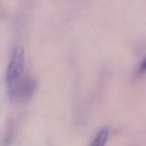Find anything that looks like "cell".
<instances>
[{
	"label": "cell",
	"instance_id": "1",
	"mask_svg": "<svg viewBox=\"0 0 146 146\" xmlns=\"http://www.w3.org/2000/svg\"><path fill=\"white\" fill-rule=\"evenodd\" d=\"M24 62L25 54L23 47L19 45L15 46L12 50L11 60L6 71V84L8 91L12 90L23 78Z\"/></svg>",
	"mask_w": 146,
	"mask_h": 146
},
{
	"label": "cell",
	"instance_id": "2",
	"mask_svg": "<svg viewBox=\"0 0 146 146\" xmlns=\"http://www.w3.org/2000/svg\"><path fill=\"white\" fill-rule=\"evenodd\" d=\"M37 84L33 78H23L12 90H9V95L15 100L28 102L34 96Z\"/></svg>",
	"mask_w": 146,
	"mask_h": 146
},
{
	"label": "cell",
	"instance_id": "3",
	"mask_svg": "<svg viewBox=\"0 0 146 146\" xmlns=\"http://www.w3.org/2000/svg\"><path fill=\"white\" fill-rule=\"evenodd\" d=\"M108 135H109V128L108 126L102 128L95 137L90 146H105L108 138Z\"/></svg>",
	"mask_w": 146,
	"mask_h": 146
},
{
	"label": "cell",
	"instance_id": "4",
	"mask_svg": "<svg viewBox=\"0 0 146 146\" xmlns=\"http://www.w3.org/2000/svg\"><path fill=\"white\" fill-rule=\"evenodd\" d=\"M137 72L139 74H144V73H146V58H144V59L140 63L137 69Z\"/></svg>",
	"mask_w": 146,
	"mask_h": 146
},
{
	"label": "cell",
	"instance_id": "5",
	"mask_svg": "<svg viewBox=\"0 0 146 146\" xmlns=\"http://www.w3.org/2000/svg\"><path fill=\"white\" fill-rule=\"evenodd\" d=\"M5 10H4V8H3V6L1 5V4H0V17H4V15H5Z\"/></svg>",
	"mask_w": 146,
	"mask_h": 146
}]
</instances>
